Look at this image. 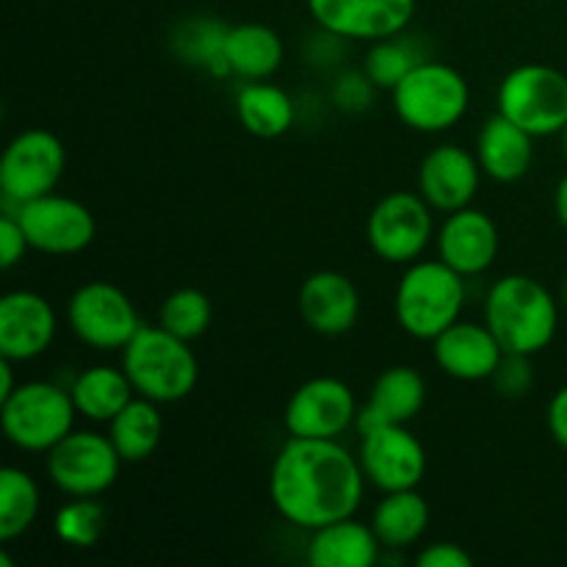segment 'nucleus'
Returning a JSON list of instances; mask_svg holds the SVG:
<instances>
[{
	"instance_id": "f257e3e1",
	"label": "nucleus",
	"mask_w": 567,
	"mask_h": 567,
	"mask_svg": "<svg viewBox=\"0 0 567 567\" xmlns=\"http://www.w3.org/2000/svg\"><path fill=\"white\" fill-rule=\"evenodd\" d=\"M365 485L360 460L343 443L288 437L271 465L269 496L288 524L316 532L352 518L363 504Z\"/></svg>"
},
{
	"instance_id": "f03ea898",
	"label": "nucleus",
	"mask_w": 567,
	"mask_h": 567,
	"mask_svg": "<svg viewBox=\"0 0 567 567\" xmlns=\"http://www.w3.org/2000/svg\"><path fill=\"white\" fill-rule=\"evenodd\" d=\"M485 324L498 338L504 352L535 358L557 338L559 305L535 277L507 275L487 291Z\"/></svg>"
},
{
	"instance_id": "7ed1b4c3",
	"label": "nucleus",
	"mask_w": 567,
	"mask_h": 567,
	"mask_svg": "<svg viewBox=\"0 0 567 567\" xmlns=\"http://www.w3.org/2000/svg\"><path fill=\"white\" fill-rule=\"evenodd\" d=\"M192 341L172 336L164 327H144L122 349V369L136 396L175 404L192 396L199 382V360Z\"/></svg>"
},
{
	"instance_id": "20e7f679",
	"label": "nucleus",
	"mask_w": 567,
	"mask_h": 567,
	"mask_svg": "<svg viewBox=\"0 0 567 567\" xmlns=\"http://www.w3.org/2000/svg\"><path fill=\"white\" fill-rule=\"evenodd\" d=\"M393 308L410 338L432 343L463 316L465 277L441 258L413 260L399 280Z\"/></svg>"
},
{
	"instance_id": "39448f33",
	"label": "nucleus",
	"mask_w": 567,
	"mask_h": 567,
	"mask_svg": "<svg viewBox=\"0 0 567 567\" xmlns=\"http://www.w3.org/2000/svg\"><path fill=\"white\" fill-rule=\"evenodd\" d=\"M78 408L70 388L55 382H20L14 393L0 402V424L11 446L20 452L48 454L75 430Z\"/></svg>"
},
{
	"instance_id": "423d86ee",
	"label": "nucleus",
	"mask_w": 567,
	"mask_h": 567,
	"mask_svg": "<svg viewBox=\"0 0 567 567\" xmlns=\"http://www.w3.org/2000/svg\"><path fill=\"white\" fill-rule=\"evenodd\" d=\"M391 94L399 120L419 133L452 131L471 105V89L463 72L435 59L415 64Z\"/></svg>"
},
{
	"instance_id": "0eeeda50",
	"label": "nucleus",
	"mask_w": 567,
	"mask_h": 567,
	"mask_svg": "<svg viewBox=\"0 0 567 567\" xmlns=\"http://www.w3.org/2000/svg\"><path fill=\"white\" fill-rule=\"evenodd\" d=\"M498 114L535 138L563 133L567 125V75L548 64H520L504 75L496 94Z\"/></svg>"
},
{
	"instance_id": "6e6552de",
	"label": "nucleus",
	"mask_w": 567,
	"mask_h": 567,
	"mask_svg": "<svg viewBox=\"0 0 567 567\" xmlns=\"http://www.w3.org/2000/svg\"><path fill=\"white\" fill-rule=\"evenodd\" d=\"M437 227L432 205L419 192H391L371 208L365 241L385 264L410 266L426 252Z\"/></svg>"
},
{
	"instance_id": "1a4fd4ad",
	"label": "nucleus",
	"mask_w": 567,
	"mask_h": 567,
	"mask_svg": "<svg viewBox=\"0 0 567 567\" xmlns=\"http://www.w3.org/2000/svg\"><path fill=\"white\" fill-rule=\"evenodd\" d=\"M66 321L72 336L97 352H122L142 330V319L131 297L105 280L83 282L75 288L66 302Z\"/></svg>"
},
{
	"instance_id": "9d476101",
	"label": "nucleus",
	"mask_w": 567,
	"mask_h": 567,
	"mask_svg": "<svg viewBox=\"0 0 567 567\" xmlns=\"http://www.w3.org/2000/svg\"><path fill=\"white\" fill-rule=\"evenodd\" d=\"M125 460L109 435L94 430H72L48 452V476L70 498L103 496L120 476Z\"/></svg>"
},
{
	"instance_id": "9b49d317",
	"label": "nucleus",
	"mask_w": 567,
	"mask_h": 567,
	"mask_svg": "<svg viewBox=\"0 0 567 567\" xmlns=\"http://www.w3.org/2000/svg\"><path fill=\"white\" fill-rule=\"evenodd\" d=\"M66 166V150L55 133L44 127L17 133L0 161V192L6 203L25 205L59 186Z\"/></svg>"
},
{
	"instance_id": "f8f14e48",
	"label": "nucleus",
	"mask_w": 567,
	"mask_h": 567,
	"mask_svg": "<svg viewBox=\"0 0 567 567\" xmlns=\"http://www.w3.org/2000/svg\"><path fill=\"white\" fill-rule=\"evenodd\" d=\"M358 399L354 391L338 377H313L291 393L282 413L291 437H316V441H338L358 421Z\"/></svg>"
},
{
	"instance_id": "ddd939ff",
	"label": "nucleus",
	"mask_w": 567,
	"mask_h": 567,
	"mask_svg": "<svg viewBox=\"0 0 567 567\" xmlns=\"http://www.w3.org/2000/svg\"><path fill=\"white\" fill-rule=\"evenodd\" d=\"M14 216L25 230L31 249L44 255H78L92 247L97 236V221L92 210L78 199L53 192L17 205Z\"/></svg>"
},
{
	"instance_id": "4468645a",
	"label": "nucleus",
	"mask_w": 567,
	"mask_h": 567,
	"mask_svg": "<svg viewBox=\"0 0 567 567\" xmlns=\"http://www.w3.org/2000/svg\"><path fill=\"white\" fill-rule=\"evenodd\" d=\"M360 468L380 493L413 491L426 476V449L408 424H382L360 435Z\"/></svg>"
},
{
	"instance_id": "2eb2a0df",
	"label": "nucleus",
	"mask_w": 567,
	"mask_h": 567,
	"mask_svg": "<svg viewBox=\"0 0 567 567\" xmlns=\"http://www.w3.org/2000/svg\"><path fill=\"white\" fill-rule=\"evenodd\" d=\"M316 25L352 42L399 37L413 22L415 0H308Z\"/></svg>"
},
{
	"instance_id": "dca6fc26",
	"label": "nucleus",
	"mask_w": 567,
	"mask_h": 567,
	"mask_svg": "<svg viewBox=\"0 0 567 567\" xmlns=\"http://www.w3.org/2000/svg\"><path fill=\"white\" fill-rule=\"evenodd\" d=\"M59 319L42 293L9 291L0 299V358L28 363L48 352L55 341Z\"/></svg>"
},
{
	"instance_id": "f3484780",
	"label": "nucleus",
	"mask_w": 567,
	"mask_h": 567,
	"mask_svg": "<svg viewBox=\"0 0 567 567\" xmlns=\"http://www.w3.org/2000/svg\"><path fill=\"white\" fill-rule=\"evenodd\" d=\"M437 258L468 280L480 277L498 258V227L485 210L460 208L446 214L435 233Z\"/></svg>"
},
{
	"instance_id": "a211bd4d",
	"label": "nucleus",
	"mask_w": 567,
	"mask_h": 567,
	"mask_svg": "<svg viewBox=\"0 0 567 567\" xmlns=\"http://www.w3.org/2000/svg\"><path fill=\"white\" fill-rule=\"evenodd\" d=\"M482 175L485 172L476 153H468L460 144H441L421 161L419 194L432 205V210L452 214L474 203Z\"/></svg>"
},
{
	"instance_id": "6ab92c4d",
	"label": "nucleus",
	"mask_w": 567,
	"mask_h": 567,
	"mask_svg": "<svg viewBox=\"0 0 567 567\" xmlns=\"http://www.w3.org/2000/svg\"><path fill=\"white\" fill-rule=\"evenodd\" d=\"M504 347L487 324L454 321L432 341V360L443 374L460 382H482L496 374Z\"/></svg>"
},
{
	"instance_id": "aec40b11",
	"label": "nucleus",
	"mask_w": 567,
	"mask_h": 567,
	"mask_svg": "<svg viewBox=\"0 0 567 567\" xmlns=\"http://www.w3.org/2000/svg\"><path fill=\"white\" fill-rule=\"evenodd\" d=\"M299 316L319 336H343L360 319V291L352 277L321 269L299 288Z\"/></svg>"
},
{
	"instance_id": "412c9836",
	"label": "nucleus",
	"mask_w": 567,
	"mask_h": 567,
	"mask_svg": "<svg viewBox=\"0 0 567 567\" xmlns=\"http://www.w3.org/2000/svg\"><path fill=\"white\" fill-rule=\"evenodd\" d=\"M476 158L491 181L515 183L532 169L535 136L496 111L476 133Z\"/></svg>"
},
{
	"instance_id": "4be33fe9",
	"label": "nucleus",
	"mask_w": 567,
	"mask_h": 567,
	"mask_svg": "<svg viewBox=\"0 0 567 567\" xmlns=\"http://www.w3.org/2000/svg\"><path fill=\"white\" fill-rule=\"evenodd\" d=\"M380 537L371 524L341 518L313 532L308 543V563L313 567H371L380 563Z\"/></svg>"
},
{
	"instance_id": "5701e85b",
	"label": "nucleus",
	"mask_w": 567,
	"mask_h": 567,
	"mask_svg": "<svg viewBox=\"0 0 567 567\" xmlns=\"http://www.w3.org/2000/svg\"><path fill=\"white\" fill-rule=\"evenodd\" d=\"M282 55L286 48L275 28L264 22H241L227 28L225 61L230 75L244 81H266L280 70Z\"/></svg>"
},
{
	"instance_id": "b1692460",
	"label": "nucleus",
	"mask_w": 567,
	"mask_h": 567,
	"mask_svg": "<svg viewBox=\"0 0 567 567\" xmlns=\"http://www.w3.org/2000/svg\"><path fill=\"white\" fill-rule=\"evenodd\" d=\"M371 529L380 537L382 548L402 551L415 546L430 529V504L419 491L382 493L371 513Z\"/></svg>"
},
{
	"instance_id": "393cba45",
	"label": "nucleus",
	"mask_w": 567,
	"mask_h": 567,
	"mask_svg": "<svg viewBox=\"0 0 567 567\" xmlns=\"http://www.w3.org/2000/svg\"><path fill=\"white\" fill-rule=\"evenodd\" d=\"M72 402H75L78 415L97 424H109L133 396V382L127 380L125 369L114 365H92L83 369L70 385Z\"/></svg>"
},
{
	"instance_id": "a878e982",
	"label": "nucleus",
	"mask_w": 567,
	"mask_h": 567,
	"mask_svg": "<svg viewBox=\"0 0 567 567\" xmlns=\"http://www.w3.org/2000/svg\"><path fill=\"white\" fill-rule=\"evenodd\" d=\"M236 114L241 125L258 138H277L297 122V103L286 89L269 81H249L236 94Z\"/></svg>"
},
{
	"instance_id": "bb28decb",
	"label": "nucleus",
	"mask_w": 567,
	"mask_h": 567,
	"mask_svg": "<svg viewBox=\"0 0 567 567\" xmlns=\"http://www.w3.org/2000/svg\"><path fill=\"white\" fill-rule=\"evenodd\" d=\"M109 437L125 463H144L153 457L164 437V415H161L158 402L133 396L109 421Z\"/></svg>"
},
{
	"instance_id": "cd10ccee",
	"label": "nucleus",
	"mask_w": 567,
	"mask_h": 567,
	"mask_svg": "<svg viewBox=\"0 0 567 567\" xmlns=\"http://www.w3.org/2000/svg\"><path fill=\"white\" fill-rule=\"evenodd\" d=\"M426 380L413 365H391L377 377L365 408L385 424H408L424 410Z\"/></svg>"
},
{
	"instance_id": "c85d7f7f",
	"label": "nucleus",
	"mask_w": 567,
	"mask_h": 567,
	"mask_svg": "<svg viewBox=\"0 0 567 567\" xmlns=\"http://www.w3.org/2000/svg\"><path fill=\"white\" fill-rule=\"evenodd\" d=\"M39 485L28 471L6 465L0 471V540L11 543L25 535L39 518Z\"/></svg>"
},
{
	"instance_id": "c756f323",
	"label": "nucleus",
	"mask_w": 567,
	"mask_h": 567,
	"mask_svg": "<svg viewBox=\"0 0 567 567\" xmlns=\"http://www.w3.org/2000/svg\"><path fill=\"white\" fill-rule=\"evenodd\" d=\"M225 39L227 25H221L214 17H192L181 22L172 33V50L181 55L186 64L205 66L216 75H230L225 61Z\"/></svg>"
},
{
	"instance_id": "7c9ffc66",
	"label": "nucleus",
	"mask_w": 567,
	"mask_h": 567,
	"mask_svg": "<svg viewBox=\"0 0 567 567\" xmlns=\"http://www.w3.org/2000/svg\"><path fill=\"white\" fill-rule=\"evenodd\" d=\"M105 526H109V509L97 502V496L70 498L64 507H59L53 520L55 537L72 548H92L103 537Z\"/></svg>"
},
{
	"instance_id": "2f4dec72",
	"label": "nucleus",
	"mask_w": 567,
	"mask_h": 567,
	"mask_svg": "<svg viewBox=\"0 0 567 567\" xmlns=\"http://www.w3.org/2000/svg\"><path fill=\"white\" fill-rule=\"evenodd\" d=\"M214 321V305L199 288H177L164 299L158 324L183 341H197Z\"/></svg>"
},
{
	"instance_id": "473e14b6",
	"label": "nucleus",
	"mask_w": 567,
	"mask_h": 567,
	"mask_svg": "<svg viewBox=\"0 0 567 567\" xmlns=\"http://www.w3.org/2000/svg\"><path fill=\"white\" fill-rule=\"evenodd\" d=\"M421 53L415 50V44H410L408 39L399 33V37H388V39H377L371 42L369 53H365L363 61V72L371 78L377 89H393L408 78V72L413 70L415 64H421Z\"/></svg>"
},
{
	"instance_id": "72a5a7b5",
	"label": "nucleus",
	"mask_w": 567,
	"mask_h": 567,
	"mask_svg": "<svg viewBox=\"0 0 567 567\" xmlns=\"http://www.w3.org/2000/svg\"><path fill=\"white\" fill-rule=\"evenodd\" d=\"M493 388L498 396L504 399H520L532 391L535 385V369H532L529 354H513L504 352L502 363H498L496 374L491 377Z\"/></svg>"
},
{
	"instance_id": "f704fd0d",
	"label": "nucleus",
	"mask_w": 567,
	"mask_h": 567,
	"mask_svg": "<svg viewBox=\"0 0 567 567\" xmlns=\"http://www.w3.org/2000/svg\"><path fill=\"white\" fill-rule=\"evenodd\" d=\"M374 89L377 86L365 72L347 70L332 83V103H336V109L347 111V114H360L374 100Z\"/></svg>"
},
{
	"instance_id": "c9c22d12",
	"label": "nucleus",
	"mask_w": 567,
	"mask_h": 567,
	"mask_svg": "<svg viewBox=\"0 0 567 567\" xmlns=\"http://www.w3.org/2000/svg\"><path fill=\"white\" fill-rule=\"evenodd\" d=\"M28 249H31V244H28L25 230H22V225L17 221V216H0V266H3L6 271L14 269V266L25 258Z\"/></svg>"
},
{
	"instance_id": "e433bc0d",
	"label": "nucleus",
	"mask_w": 567,
	"mask_h": 567,
	"mask_svg": "<svg viewBox=\"0 0 567 567\" xmlns=\"http://www.w3.org/2000/svg\"><path fill=\"white\" fill-rule=\"evenodd\" d=\"M415 565L419 567H471L474 559L457 543H432L424 551L415 557Z\"/></svg>"
},
{
	"instance_id": "4c0bfd02",
	"label": "nucleus",
	"mask_w": 567,
	"mask_h": 567,
	"mask_svg": "<svg viewBox=\"0 0 567 567\" xmlns=\"http://www.w3.org/2000/svg\"><path fill=\"white\" fill-rule=\"evenodd\" d=\"M546 424H548V432H551L554 443H557L563 452H567V385L559 388V391L551 396V402H548Z\"/></svg>"
},
{
	"instance_id": "58836bf2",
	"label": "nucleus",
	"mask_w": 567,
	"mask_h": 567,
	"mask_svg": "<svg viewBox=\"0 0 567 567\" xmlns=\"http://www.w3.org/2000/svg\"><path fill=\"white\" fill-rule=\"evenodd\" d=\"M17 382H14V360L0 358V402H3L9 393H14Z\"/></svg>"
},
{
	"instance_id": "ea45409f",
	"label": "nucleus",
	"mask_w": 567,
	"mask_h": 567,
	"mask_svg": "<svg viewBox=\"0 0 567 567\" xmlns=\"http://www.w3.org/2000/svg\"><path fill=\"white\" fill-rule=\"evenodd\" d=\"M554 210H557V219L559 225L567 230V175L559 181L557 192H554Z\"/></svg>"
},
{
	"instance_id": "a19ab883",
	"label": "nucleus",
	"mask_w": 567,
	"mask_h": 567,
	"mask_svg": "<svg viewBox=\"0 0 567 567\" xmlns=\"http://www.w3.org/2000/svg\"><path fill=\"white\" fill-rule=\"evenodd\" d=\"M559 136H563V150H565V155H567V125H565V131L559 133Z\"/></svg>"
},
{
	"instance_id": "79ce46f5",
	"label": "nucleus",
	"mask_w": 567,
	"mask_h": 567,
	"mask_svg": "<svg viewBox=\"0 0 567 567\" xmlns=\"http://www.w3.org/2000/svg\"><path fill=\"white\" fill-rule=\"evenodd\" d=\"M563 302H565V308H567V277H565V282H563Z\"/></svg>"
}]
</instances>
